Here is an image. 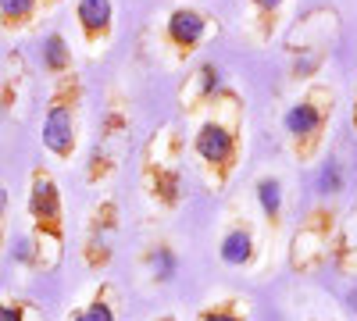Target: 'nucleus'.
Instances as JSON below:
<instances>
[{
    "mask_svg": "<svg viewBox=\"0 0 357 321\" xmlns=\"http://www.w3.org/2000/svg\"><path fill=\"white\" fill-rule=\"evenodd\" d=\"M40 139L57 161H72V154L79 147V104H75L72 90H57L50 97Z\"/></svg>",
    "mask_w": 357,
    "mask_h": 321,
    "instance_id": "nucleus-3",
    "label": "nucleus"
},
{
    "mask_svg": "<svg viewBox=\"0 0 357 321\" xmlns=\"http://www.w3.org/2000/svg\"><path fill=\"white\" fill-rule=\"evenodd\" d=\"M254 196L261 203V214L275 225L282 218V182L275 179V175H261L257 186H254Z\"/></svg>",
    "mask_w": 357,
    "mask_h": 321,
    "instance_id": "nucleus-11",
    "label": "nucleus"
},
{
    "mask_svg": "<svg viewBox=\"0 0 357 321\" xmlns=\"http://www.w3.org/2000/svg\"><path fill=\"white\" fill-rule=\"evenodd\" d=\"M4 236H8V189L0 186V246H4Z\"/></svg>",
    "mask_w": 357,
    "mask_h": 321,
    "instance_id": "nucleus-19",
    "label": "nucleus"
},
{
    "mask_svg": "<svg viewBox=\"0 0 357 321\" xmlns=\"http://www.w3.org/2000/svg\"><path fill=\"white\" fill-rule=\"evenodd\" d=\"M207 33H211V18L197 8H175L165 22V36L178 54H193L207 40Z\"/></svg>",
    "mask_w": 357,
    "mask_h": 321,
    "instance_id": "nucleus-5",
    "label": "nucleus"
},
{
    "mask_svg": "<svg viewBox=\"0 0 357 321\" xmlns=\"http://www.w3.org/2000/svg\"><path fill=\"white\" fill-rule=\"evenodd\" d=\"M25 211L33 218V232L29 236L36 240V268L43 260V246L54 250V257L61 260V243H65V203H61V189L50 171L36 168L33 179H29V200Z\"/></svg>",
    "mask_w": 357,
    "mask_h": 321,
    "instance_id": "nucleus-2",
    "label": "nucleus"
},
{
    "mask_svg": "<svg viewBox=\"0 0 357 321\" xmlns=\"http://www.w3.org/2000/svg\"><path fill=\"white\" fill-rule=\"evenodd\" d=\"M40 65L47 75H65L72 68V47L65 40V33H47L43 36V47H40Z\"/></svg>",
    "mask_w": 357,
    "mask_h": 321,
    "instance_id": "nucleus-9",
    "label": "nucleus"
},
{
    "mask_svg": "<svg viewBox=\"0 0 357 321\" xmlns=\"http://www.w3.org/2000/svg\"><path fill=\"white\" fill-rule=\"evenodd\" d=\"M11 257L18 260V265H36V240L29 236V232H22V236H15Z\"/></svg>",
    "mask_w": 357,
    "mask_h": 321,
    "instance_id": "nucleus-16",
    "label": "nucleus"
},
{
    "mask_svg": "<svg viewBox=\"0 0 357 321\" xmlns=\"http://www.w3.org/2000/svg\"><path fill=\"white\" fill-rule=\"evenodd\" d=\"M354 132H357V93H354Z\"/></svg>",
    "mask_w": 357,
    "mask_h": 321,
    "instance_id": "nucleus-20",
    "label": "nucleus"
},
{
    "mask_svg": "<svg viewBox=\"0 0 357 321\" xmlns=\"http://www.w3.org/2000/svg\"><path fill=\"white\" fill-rule=\"evenodd\" d=\"M318 189H321V193H340V189H343V164H340L336 157H329V161L321 164Z\"/></svg>",
    "mask_w": 357,
    "mask_h": 321,
    "instance_id": "nucleus-15",
    "label": "nucleus"
},
{
    "mask_svg": "<svg viewBox=\"0 0 357 321\" xmlns=\"http://www.w3.org/2000/svg\"><path fill=\"white\" fill-rule=\"evenodd\" d=\"M68 321H114V304L107 300V289H104V293H97L86 307H79Z\"/></svg>",
    "mask_w": 357,
    "mask_h": 321,
    "instance_id": "nucleus-13",
    "label": "nucleus"
},
{
    "mask_svg": "<svg viewBox=\"0 0 357 321\" xmlns=\"http://www.w3.org/2000/svg\"><path fill=\"white\" fill-rule=\"evenodd\" d=\"M143 265L151 268V279L154 282H172L178 275V257L168 243H154L151 250L143 253Z\"/></svg>",
    "mask_w": 357,
    "mask_h": 321,
    "instance_id": "nucleus-10",
    "label": "nucleus"
},
{
    "mask_svg": "<svg viewBox=\"0 0 357 321\" xmlns=\"http://www.w3.org/2000/svg\"><path fill=\"white\" fill-rule=\"evenodd\" d=\"M33 307L25 300H0V321H29Z\"/></svg>",
    "mask_w": 357,
    "mask_h": 321,
    "instance_id": "nucleus-17",
    "label": "nucleus"
},
{
    "mask_svg": "<svg viewBox=\"0 0 357 321\" xmlns=\"http://www.w3.org/2000/svg\"><path fill=\"white\" fill-rule=\"evenodd\" d=\"M197 321H247V314L240 311V300H225V304H215V307L200 311Z\"/></svg>",
    "mask_w": 357,
    "mask_h": 321,
    "instance_id": "nucleus-14",
    "label": "nucleus"
},
{
    "mask_svg": "<svg viewBox=\"0 0 357 321\" xmlns=\"http://www.w3.org/2000/svg\"><path fill=\"white\" fill-rule=\"evenodd\" d=\"M161 321H175V318H161Z\"/></svg>",
    "mask_w": 357,
    "mask_h": 321,
    "instance_id": "nucleus-21",
    "label": "nucleus"
},
{
    "mask_svg": "<svg viewBox=\"0 0 357 321\" xmlns=\"http://www.w3.org/2000/svg\"><path fill=\"white\" fill-rule=\"evenodd\" d=\"M333 114V93L329 97H318V93H307L301 100H293L282 114V129L286 136L293 139L296 154H311L321 139V129Z\"/></svg>",
    "mask_w": 357,
    "mask_h": 321,
    "instance_id": "nucleus-4",
    "label": "nucleus"
},
{
    "mask_svg": "<svg viewBox=\"0 0 357 321\" xmlns=\"http://www.w3.org/2000/svg\"><path fill=\"white\" fill-rule=\"evenodd\" d=\"M282 4H286V0H250V8L261 15V22H268V25H272V18L282 11Z\"/></svg>",
    "mask_w": 357,
    "mask_h": 321,
    "instance_id": "nucleus-18",
    "label": "nucleus"
},
{
    "mask_svg": "<svg viewBox=\"0 0 357 321\" xmlns=\"http://www.w3.org/2000/svg\"><path fill=\"white\" fill-rule=\"evenodd\" d=\"M47 0H0V29L4 33H22L36 22Z\"/></svg>",
    "mask_w": 357,
    "mask_h": 321,
    "instance_id": "nucleus-8",
    "label": "nucleus"
},
{
    "mask_svg": "<svg viewBox=\"0 0 357 321\" xmlns=\"http://www.w3.org/2000/svg\"><path fill=\"white\" fill-rule=\"evenodd\" d=\"M75 22L89 47L107 43L114 29V0H75Z\"/></svg>",
    "mask_w": 357,
    "mask_h": 321,
    "instance_id": "nucleus-6",
    "label": "nucleus"
},
{
    "mask_svg": "<svg viewBox=\"0 0 357 321\" xmlns=\"http://www.w3.org/2000/svg\"><path fill=\"white\" fill-rule=\"evenodd\" d=\"M254 250H257V243H254L250 225H232L222 236V243H218V257H222V265H229V268H247L254 260Z\"/></svg>",
    "mask_w": 357,
    "mask_h": 321,
    "instance_id": "nucleus-7",
    "label": "nucleus"
},
{
    "mask_svg": "<svg viewBox=\"0 0 357 321\" xmlns=\"http://www.w3.org/2000/svg\"><path fill=\"white\" fill-rule=\"evenodd\" d=\"M240 104L225 93V104H218L207 118L193 129V157L207 175H215V186L229 179V171L236 168V154H240Z\"/></svg>",
    "mask_w": 357,
    "mask_h": 321,
    "instance_id": "nucleus-1",
    "label": "nucleus"
},
{
    "mask_svg": "<svg viewBox=\"0 0 357 321\" xmlns=\"http://www.w3.org/2000/svg\"><path fill=\"white\" fill-rule=\"evenodd\" d=\"M190 90H193L190 97L200 100V104H204V100H211V97L222 90V68H218L215 61H204V65L190 75Z\"/></svg>",
    "mask_w": 357,
    "mask_h": 321,
    "instance_id": "nucleus-12",
    "label": "nucleus"
}]
</instances>
